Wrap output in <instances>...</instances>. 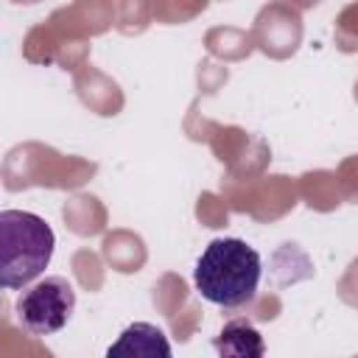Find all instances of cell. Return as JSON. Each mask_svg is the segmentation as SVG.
<instances>
[{"mask_svg": "<svg viewBox=\"0 0 358 358\" xmlns=\"http://www.w3.org/2000/svg\"><path fill=\"white\" fill-rule=\"evenodd\" d=\"M76 308V291L64 277H45L28 285L17 299V316L34 336L59 333Z\"/></svg>", "mask_w": 358, "mask_h": 358, "instance_id": "obj_3", "label": "cell"}, {"mask_svg": "<svg viewBox=\"0 0 358 358\" xmlns=\"http://www.w3.org/2000/svg\"><path fill=\"white\" fill-rule=\"evenodd\" d=\"M193 282L207 302L221 308H241L257 291L260 255L241 238H215L201 252Z\"/></svg>", "mask_w": 358, "mask_h": 358, "instance_id": "obj_1", "label": "cell"}, {"mask_svg": "<svg viewBox=\"0 0 358 358\" xmlns=\"http://www.w3.org/2000/svg\"><path fill=\"white\" fill-rule=\"evenodd\" d=\"M215 350L221 355H235V358H260L266 352L260 333L246 319L227 322L224 330H221V336L215 338Z\"/></svg>", "mask_w": 358, "mask_h": 358, "instance_id": "obj_5", "label": "cell"}, {"mask_svg": "<svg viewBox=\"0 0 358 358\" xmlns=\"http://www.w3.org/2000/svg\"><path fill=\"white\" fill-rule=\"evenodd\" d=\"M53 229L45 218L28 210L0 213V285L25 288L53 257Z\"/></svg>", "mask_w": 358, "mask_h": 358, "instance_id": "obj_2", "label": "cell"}, {"mask_svg": "<svg viewBox=\"0 0 358 358\" xmlns=\"http://www.w3.org/2000/svg\"><path fill=\"white\" fill-rule=\"evenodd\" d=\"M106 355H171V344L165 333L148 322H134L129 324L120 338L106 350Z\"/></svg>", "mask_w": 358, "mask_h": 358, "instance_id": "obj_4", "label": "cell"}]
</instances>
